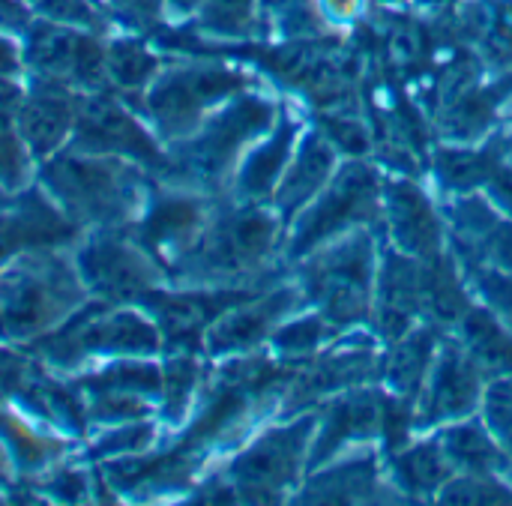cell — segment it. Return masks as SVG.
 <instances>
[{"label": "cell", "instance_id": "obj_1", "mask_svg": "<svg viewBox=\"0 0 512 506\" xmlns=\"http://www.w3.org/2000/svg\"><path fill=\"white\" fill-rule=\"evenodd\" d=\"M39 189L81 228L132 225L150 201V174L120 156L57 150L39 162Z\"/></svg>", "mask_w": 512, "mask_h": 506}, {"label": "cell", "instance_id": "obj_2", "mask_svg": "<svg viewBox=\"0 0 512 506\" xmlns=\"http://www.w3.org/2000/svg\"><path fill=\"white\" fill-rule=\"evenodd\" d=\"M63 249H30L0 267V342L27 345L66 324L90 300Z\"/></svg>", "mask_w": 512, "mask_h": 506}, {"label": "cell", "instance_id": "obj_3", "mask_svg": "<svg viewBox=\"0 0 512 506\" xmlns=\"http://www.w3.org/2000/svg\"><path fill=\"white\" fill-rule=\"evenodd\" d=\"M279 219L252 201L213 213L198 240L165 270L177 288H231L252 276L276 249Z\"/></svg>", "mask_w": 512, "mask_h": 506}, {"label": "cell", "instance_id": "obj_4", "mask_svg": "<svg viewBox=\"0 0 512 506\" xmlns=\"http://www.w3.org/2000/svg\"><path fill=\"white\" fill-rule=\"evenodd\" d=\"M273 102L249 93H237L222 111L207 117L189 138L171 144L168 150V186H186L195 192H213L240 153L273 126Z\"/></svg>", "mask_w": 512, "mask_h": 506}, {"label": "cell", "instance_id": "obj_5", "mask_svg": "<svg viewBox=\"0 0 512 506\" xmlns=\"http://www.w3.org/2000/svg\"><path fill=\"white\" fill-rule=\"evenodd\" d=\"M249 87L240 69L222 63H186L159 72L138 99V111L150 120L159 141L177 144L189 138L207 114Z\"/></svg>", "mask_w": 512, "mask_h": 506}, {"label": "cell", "instance_id": "obj_6", "mask_svg": "<svg viewBox=\"0 0 512 506\" xmlns=\"http://www.w3.org/2000/svg\"><path fill=\"white\" fill-rule=\"evenodd\" d=\"M75 270L90 294L108 306H138L147 294L168 285V270L129 231L90 228L72 252Z\"/></svg>", "mask_w": 512, "mask_h": 506}, {"label": "cell", "instance_id": "obj_7", "mask_svg": "<svg viewBox=\"0 0 512 506\" xmlns=\"http://www.w3.org/2000/svg\"><path fill=\"white\" fill-rule=\"evenodd\" d=\"M66 147L81 150V153L129 159L153 177H165L168 171V150H162L159 135H153L138 120V111L111 87L84 93V102H81V111H78V120Z\"/></svg>", "mask_w": 512, "mask_h": 506}, {"label": "cell", "instance_id": "obj_8", "mask_svg": "<svg viewBox=\"0 0 512 506\" xmlns=\"http://www.w3.org/2000/svg\"><path fill=\"white\" fill-rule=\"evenodd\" d=\"M372 237L354 234L312 261L303 273L306 291L318 300L321 315L333 327L369 321L372 309Z\"/></svg>", "mask_w": 512, "mask_h": 506}, {"label": "cell", "instance_id": "obj_9", "mask_svg": "<svg viewBox=\"0 0 512 506\" xmlns=\"http://www.w3.org/2000/svg\"><path fill=\"white\" fill-rule=\"evenodd\" d=\"M24 69L36 78L69 84L81 93L108 87L105 81V42L99 33L66 27L54 21H30L21 45Z\"/></svg>", "mask_w": 512, "mask_h": 506}, {"label": "cell", "instance_id": "obj_10", "mask_svg": "<svg viewBox=\"0 0 512 506\" xmlns=\"http://www.w3.org/2000/svg\"><path fill=\"white\" fill-rule=\"evenodd\" d=\"M315 417H306L285 429L264 432L246 453L228 465V480L237 489L240 501L249 504H276L297 483Z\"/></svg>", "mask_w": 512, "mask_h": 506}, {"label": "cell", "instance_id": "obj_11", "mask_svg": "<svg viewBox=\"0 0 512 506\" xmlns=\"http://www.w3.org/2000/svg\"><path fill=\"white\" fill-rule=\"evenodd\" d=\"M378 216V180L375 171L366 165H348L333 186L321 195V201L294 225V237L288 246L291 258H300L330 240L333 234L357 225L372 222Z\"/></svg>", "mask_w": 512, "mask_h": 506}, {"label": "cell", "instance_id": "obj_12", "mask_svg": "<svg viewBox=\"0 0 512 506\" xmlns=\"http://www.w3.org/2000/svg\"><path fill=\"white\" fill-rule=\"evenodd\" d=\"M210 216L213 210L204 192L171 186L165 192L150 195V201L144 204L141 216L129 225V231L159 264L168 267L198 240Z\"/></svg>", "mask_w": 512, "mask_h": 506}, {"label": "cell", "instance_id": "obj_13", "mask_svg": "<svg viewBox=\"0 0 512 506\" xmlns=\"http://www.w3.org/2000/svg\"><path fill=\"white\" fill-rule=\"evenodd\" d=\"M81 102H84L81 90L30 75V84L24 87L12 129L18 132V138L24 141V147L30 150L36 162L54 156L57 150L69 144Z\"/></svg>", "mask_w": 512, "mask_h": 506}, {"label": "cell", "instance_id": "obj_14", "mask_svg": "<svg viewBox=\"0 0 512 506\" xmlns=\"http://www.w3.org/2000/svg\"><path fill=\"white\" fill-rule=\"evenodd\" d=\"M81 240V228L39 189H24L0 207V267L30 249H57Z\"/></svg>", "mask_w": 512, "mask_h": 506}, {"label": "cell", "instance_id": "obj_15", "mask_svg": "<svg viewBox=\"0 0 512 506\" xmlns=\"http://www.w3.org/2000/svg\"><path fill=\"white\" fill-rule=\"evenodd\" d=\"M300 303L297 288H279L276 294H258L222 318H216L204 333V351L210 357H231L252 351L258 342L270 336V330Z\"/></svg>", "mask_w": 512, "mask_h": 506}, {"label": "cell", "instance_id": "obj_16", "mask_svg": "<svg viewBox=\"0 0 512 506\" xmlns=\"http://www.w3.org/2000/svg\"><path fill=\"white\" fill-rule=\"evenodd\" d=\"M480 378H483V372L468 357V351L447 345L432 372L417 426H432V423H444V420L471 414L480 402Z\"/></svg>", "mask_w": 512, "mask_h": 506}, {"label": "cell", "instance_id": "obj_17", "mask_svg": "<svg viewBox=\"0 0 512 506\" xmlns=\"http://www.w3.org/2000/svg\"><path fill=\"white\" fill-rule=\"evenodd\" d=\"M417 315H423V261L390 252L381 273V303H378L381 333L390 342H396L405 333H411Z\"/></svg>", "mask_w": 512, "mask_h": 506}, {"label": "cell", "instance_id": "obj_18", "mask_svg": "<svg viewBox=\"0 0 512 506\" xmlns=\"http://www.w3.org/2000/svg\"><path fill=\"white\" fill-rule=\"evenodd\" d=\"M390 234L396 246L420 261L441 255V222L429 204V198L414 183H390Z\"/></svg>", "mask_w": 512, "mask_h": 506}, {"label": "cell", "instance_id": "obj_19", "mask_svg": "<svg viewBox=\"0 0 512 506\" xmlns=\"http://www.w3.org/2000/svg\"><path fill=\"white\" fill-rule=\"evenodd\" d=\"M381 420H384V396H378L375 390H357V393H348L339 402L327 405L324 420H321V438L315 444L309 468H318L321 462L336 456L342 450V444H348L354 438L378 435Z\"/></svg>", "mask_w": 512, "mask_h": 506}, {"label": "cell", "instance_id": "obj_20", "mask_svg": "<svg viewBox=\"0 0 512 506\" xmlns=\"http://www.w3.org/2000/svg\"><path fill=\"white\" fill-rule=\"evenodd\" d=\"M294 141H297L294 120L282 117L279 126L273 129V135L246 156V162L237 174V195L243 201H261L273 192L276 180L282 177V171L291 159Z\"/></svg>", "mask_w": 512, "mask_h": 506}, {"label": "cell", "instance_id": "obj_21", "mask_svg": "<svg viewBox=\"0 0 512 506\" xmlns=\"http://www.w3.org/2000/svg\"><path fill=\"white\" fill-rule=\"evenodd\" d=\"M375 375V357L366 351H351V354H336L318 360L309 372H303L294 381V390L288 396V408H300L309 402H318L321 396L339 390V387H354L363 384Z\"/></svg>", "mask_w": 512, "mask_h": 506}, {"label": "cell", "instance_id": "obj_22", "mask_svg": "<svg viewBox=\"0 0 512 506\" xmlns=\"http://www.w3.org/2000/svg\"><path fill=\"white\" fill-rule=\"evenodd\" d=\"M159 75V57L135 36H117L105 42V81L129 105ZM135 108V105H132Z\"/></svg>", "mask_w": 512, "mask_h": 506}, {"label": "cell", "instance_id": "obj_23", "mask_svg": "<svg viewBox=\"0 0 512 506\" xmlns=\"http://www.w3.org/2000/svg\"><path fill=\"white\" fill-rule=\"evenodd\" d=\"M330 168H333V147L318 135H306L294 168L288 171V177L282 180V186L276 192V210L285 219L291 213H297L312 195H318V189L330 177Z\"/></svg>", "mask_w": 512, "mask_h": 506}, {"label": "cell", "instance_id": "obj_24", "mask_svg": "<svg viewBox=\"0 0 512 506\" xmlns=\"http://www.w3.org/2000/svg\"><path fill=\"white\" fill-rule=\"evenodd\" d=\"M384 498L378 492V468L372 456L348 459L345 465H336L333 471L315 477L306 492H300V501H324V504H363Z\"/></svg>", "mask_w": 512, "mask_h": 506}, {"label": "cell", "instance_id": "obj_25", "mask_svg": "<svg viewBox=\"0 0 512 506\" xmlns=\"http://www.w3.org/2000/svg\"><path fill=\"white\" fill-rule=\"evenodd\" d=\"M0 441L6 447L12 465H18V471H24V474L45 471L66 450V444L54 432L33 429L12 408H3V402H0Z\"/></svg>", "mask_w": 512, "mask_h": 506}, {"label": "cell", "instance_id": "obj_26", "mask_svg": "<svg viewBox=\"0 0 512 506\" xmlns=\"http://www.w3.org/2000/svg\"><path fill=\"white\" fill-rule=\"evenodd\" d=\"M462 342L468 357L483 375H512V336L486 309H471L462 324Z\"/></svg>", "mask_w": 512, "mask_h": 506}, {"label": "cell", "instance_id": "obj_27", "mask_svg": "<svg viewBox=\"0 0 512 506\" xmlns=\"http://www.w3.org/2000/svg\"><path fill=\"white\" fill-rule=\"evenodd\" d=\"M435 441L441 444L447 462L453 468H465L468 474H501L512 468V459L477 423L444 429Z\"/></svg>", "mask_w": 512, "mask_h": 506}, {"label": "cell", "instance_id": "obj_28", "mask_svg": "<svg viewBox=\"0 0 512 506\" xmlns=\"http://www.w3.org/2000/svg\"><path fill=\"white\" fill-rule=\"evenodd\" d=\"M510 150V138H495L492 144H486L480 150H438V156H435L438 177L444 186L468 192L474 186L489 183L498 174V168L504 165Z\"/></svg>", "mask_w": 512, "mask_h": 506}, {"label": "cell", "instance_id": "obj_29", "mask_svg": "<svg viewBox=\"0 0 512 506\" xmlns=\"http://www.w3.org/2000/svg\"><path fill=\"white\" fill-rule=\"evenodd\" d=\"M423 312L441 324H456V327L471 312L453 264L441 255L423 261Z\"/></svg>", "mask_w": 512, "mask_h": 506}, {"label": "cell", "instance_id": "obj_30", "mask_svg": "<svg viewBox=\"0 0 512 506\" xmlns=\"http://www.w3.org/2000/svg\"><path fill=\"white\" fill-rule=\"evenodd\" d=\"M435 354V336L432 330H411L402 339L393 342L390 357L384 360V378L399 396H414L423 384V375L429 369V360Z\"/></svg>", "mask_w": 512, "mask_h": 506}, {"label": "cell", "instance_id": "obj_31", "mask_svg": "<svg viewBox=\"0 0 512 506\" xmlns=\"http://www.w3.org/2000/svg\"><path fill=\"white\" fill-rule=\"evenodd\" d=\"M453 465L447 462L444 450L438 441L420 444L402 456H393V474L396 483L408 492V495H432L441 492V486L450 480Z\"/></svg>", "mask_w": 512, "mask_h": 506}, {"label": "cell", "instance_id": "obj_32", "mask_svg": "<svg viewBox=\"0 0 512 506\" xmlns=\"http://www.w3.org/2000/svg\"><path fill=\"white\" fill-rule=\"evenodd\" d=\"M501 102V90H462L456 93L441 114L444 132L450 138L468 141L477 138L495 117V105Z\"/></svg>", "mask_w": 512, "mask_h": 506}, {"label": "cell", "instance_id": "obj_33", "mask_svg": "<svg viewBox=\"0 0 512 506\" xmlns=\"http://www.w3.org/2000/svg\"><path fill=\"white\" fill-rule=\"evenodd\" d=\"M171 357L162 363V417L168 423H180L195 387L201 384V363L192 351H168Z\"/></svg>", "mask_w": 512, "mask_h": 506}, {"label": "cell", "instance_id": "obj_34", "mask_svg": "<svg viewBox=\"0 0 512 506\" xmlns=\"http://www.w3.org/2000/svg\"><path fill=\"white\" fill-rule=\"evenodd\" d=\"M87 423L90 426H123L150 417V399L120 390H87Z\"/></svg>", "mask_w": 512, "mask_h": 506}, {"label": "cell", "instance_id": "obj_35", "mask_svg": "<svg viewBox=\"0 0 512 506\" xmlns=\"http://www.w3.org/2000/svg\"><path fill=\"white\" fill-rule=\"evenodd\" d=\"M33 156L15 129H0V207L33 186Z\"/></svg>", "mask_w": 512, "mask_h": 506}, {"label": "cell", "instance_id": "obj_36", "mask_svg": "<svg viewBox=\"0 0 512 506\" xmlns=\"http://www.w3.org/2000/svg\"><path fill=\"white\" fill-rule=\"evenodd\" d=\"M156 441V426L147 420H135V423H123V426H108V432H102V438L90 447V453H96V459H141Z\"/></svg>", "mask_w": 512, "mask_h": 506}, {"label": "cell", "instance_id": "obj_37", "mask_svg": "<svg viewBox=\"0 0 512 506\" xmlns=\"http://www.w3.org/2000/svg\"><path fill=\"white\" fill-rule=\"evenodd\" d=\"M333 333V324L324 318V315H309V318H300L282 330H276L270 339H273V351L285 360H300V357H309L315 354Z\"/></svg>", "mask_w": 512, "mask_h": 506}, {"label": "cell", "instance_id": "obj_38", "mask_svg": "<svg viewBox=\"0 0 512 506\" xmlns=\"http://www.w3.org/2000/svg\"><path fill=\"white\" fill-rule=\"evenodd\" d=\"M255 0H201L198 27L219 36H246L252 30Z\"/></svg>", "mask_w": 512, "mask_h": 506}, {"label": "cell", "instance_id": "obj_39", "mask_svg": "<svg viewBox=\"0 0 512 506\" xmlns=\"http://www.w3.org/2000/svg\"><path fill=\"white\" fill-rule=\"evenodd\" d=\"M438 498L444 504H512V489L495 480V474H468L462 480H450Z\"/></svg>", "mask_w": 512, "mask_h": 506}, {"label": "cell", "instance_id": "obj_40", "mask_svg": "<svg viewBox=\"0 0 512 506\" xmlns=\"http://www.w3.org/2000/svg\"><path fill=\"white\" fill-rule=\"evenodd\" d=\"M30 489L39 498H51L60 504H84L93 498V483L87 471L78 468H60V471H48L39 480H30Z\"/></svg>", "mask_w": 512, "mask_h": 506}, {"label": "cell", "instance_id": "obj_41", "mask_svg": "<svg viewBox=\"0 0 512 506\" xmlns=\"http://www.w3.org/2000/svg\"><path fill=\"white\" fill-rule=\"evenodd\" d=\"M33 6L45 21L66 24V27H81V30H90V33L105 30V18L93 6V0H33Z\"/></svg>", "mask_w": 512, "mask_h": 506}, {"label": "cell", "instance_id": "obj_42", "mask_svg": "<svg viewBox=\"0 0 512 506\" xmlns=\"http://www.w3.org/2000/svg\"><path fill=\"white\" fill-rule=\"evenodd\" d=\"M486 420L498 432V438L507 444L512 459V375L504 381H495L486 393Z\"/></svg>", "mask_w": 512, "mask_h": 506}, {"label": "cell", "instance_id": "obj_43", "mask_svg": "<svg viewBox=\"0 0 512 506\" xmlns=\"http://www.w3.org/2000/svg\"><path fill=\"white\" fill-rule=\"evenodd\" d=\"M477 255L483 261H489L495 267H504V270L512 273V222H495L483 234V240L474 249H468V258H477Z\"/></svg>", "mask_w": 512, "mask_h": 506}, {"label": "cell", "instance_id": "obj_44", "mask_svg": "<svg viewBox=\"0 0 512 506\" xmlns=\"http://www.w3.org/2000/svg\"><path fill=\"white\" fill-rule=\"evenodd\" d=\"M108 3L126 24L141 30H153L165 9V0H108Z\"/></svg>", "mask_w": 512, "mask_h": 506}, {"label": "cell", "instance_id": "obj_45", "mask_svg": "<svg viewBox=\"0 0 512 506\" xmlns=\"http://www.w3.org/2000/svg\"><path fill=\"white\" fill-rule=\"evenodd\" d=\"M480 291L486 294V300L507 318L512 324V279L501 276V273H480L477 276Z\"/></svg>", "mask_w": 512, "mask_h": 506}, {"label": "cell", "instance_id": "obj_46", "mask_svg": "<svg viewBox=\"0 0 512 506\" xmlns=\"http://www.w3.org/2000/svg\"><path fill=\"white\" fill-rule=\"evenodd\" d=\"M327 132H330V138H333L336 144H342V147H345V150H351V153H363V150L369 147V135H366V129H363L357 120H351V117L333 120V123L327 126Z\"/></svg>", "mask_w": 512, "mask_h": 506}, {"label": "cell", "instance_id": "obj_47", "mask_svg": "<svg viewBox=\"0 0 512 506\" xmlns=\"http://www.w3.org/2000/svg\"><path fill=\"white\" fill-rule=\"evenodd\" d=\"M21 96H24V84H18L15 78H0V129H12Z\"/></svg>", "mask_w": 512, "mask_h": 506}, {"label": "cell", "instance_id": "obj_48", "mask_svg": "<svg viewBox=\"0 0 512 506\" xmlns=\"http://www.w3.org/2000/svg\"><path fill=\"white\" fill-rule=\"evenodd\" d=\"M24 69L21 60V45L0 30V78H15Z\"/></svg>", "mask_w": 512, "mask_h": 506}, {"label": "cell", "instance_id": "obj_49", "mask_svg": "<svg viewBox=\"0 0 512 506\" xmlns=\"http://www.w3.org/2000/svg\"><path fill=\"white\" fill-rule=\"evenodd\" d=\"M30 24V12L24 0H0V30H18L24 33Z\"/></svg>", "mask_w": 512, "mask_h": 506}, {"label": "cell", "instance_id": "obj_50", "mask_svg": "<svg viewBox=\"0 0 512 506\" xmlns=\"http://www.w3.org/2000/svg\"><path fill=\"white\" fill-rule=\"evenodd\" d=\"M489 183H492V195H495V201H498L504 210H510L512 213V165H501V168H498V174H495Z\"/></svg>", "mask_w": 512, "mask_h": 506}, {"label": "cell", "instance_id": "obj_51", "mask_svg": "<svg viewBox=\"0 0 512 506\" xmlns=\"http://www.w3.org/2000/svg\"><path fill=\"white\" fill-rule=\"evenodd\" d=\"M165 6H168L174 15H186V12L198 9V6H201V0H165Z\"/></svg>", "mask_w": 512, "mask_h": 506}, {"label": "cell", "instance_id": "obj_52", "mask_svg": "<svg viewBox=\"0 0 512 506\" xmlns=\"http://www.w3.org/2000/svg\"><path fill=\"white\" fill-rule=\"evenodd\" d=\"M9 468H12V459H9V453H6V447L0 441V486L9 483Z\"/></svg>", "mask_w": 512, "mask_h": 506}]
</instances>
